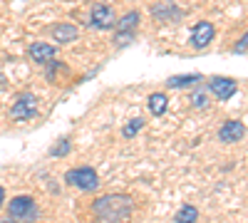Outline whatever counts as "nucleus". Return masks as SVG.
I'll use <instances>...</instances> for the list:
<instances>
[{
    "label": "nucleus",
    "mask_w": 248,
    "mask_h": 223,
    "mask_svg": "<svg viewBox=\"0 0 248 223\" xmlns=\"http://www.w3.org/2000/svg\"><path fill=\"white\" fill-rule=\"evenodd\" d=\"M134 37H137V32H117L114 35V45L117 47H127V45L134 43Z\"/></svg>",
    "instance_id": "f3484780"
},
{
    "label": "nucleus",
    "mask_w": 248,
    "mask_h": 223,
    "mask_svg": "<svg viewBox=\"0 0 248 223\" xmlns=\"http://www.w3.org/2000/svg\"><path fill=\"white\" fill-rule=\"evenodd\" d=\"M246 134V124L238 119H229L223 121L221 129H218V141H223V144H236V141H241Z\"/></svg>",
    "instance_id": "6e6552de"
},
{
    "label": "nucleus",
    "mask_w": 248,
    "mask_h": 223,
    "mask_svg": "<svg viewBox=\"0 0 248 223\" xmlns=\"http://www.w3.org/2000/svg\"><path fill=\"white\" fill-rule=\"evenodd\" d=\"M152 15H154V20H159V23H174V20L184 17V10H179L171 3H159V5L152 8Z\"/></svg>",
    "instance_id": "9d476101"
},
{
    "label": "nucleus",
    "mask_w": 248,
    "mask_h": 223,
    "mask_svg": "<svg viewBox=\"0 0 248 223\" xmlns=\"http://www.w3.org/2000/svg\"><path fill=\"white\" fill-rule=\"evenodd\" d=\"M201 74H174L167 79V87L169 89H184V87H191V85H199L201 82Z\"/></svg>",
    "instance_id": "4468645a"
},
{
    "label": "nucleus",
    "mask_w": 248,
    "mask_h": 223,
    "mask_svg": "<svg viewBox=\"0 0 248 223\" xmlns=\"http://www.w3.org/2000/svg\"><path fill=\"white\" fill-rule=\"evenodd\" d=\"M233 52H236V55H243V52H248V32H246V35L238 40V43L233 45Z\"/></svg>",
    "instance_id": "aec40b11"
},
{
    "label": "nucleus",
    "mask_w": 248,
    "mask_h": 223,
    "mask_svg": "<svg viewBox=\"0 0 248 223\" xmlns=\"http://www.w3.org/2000/svg\"><path fill=\"white\" fill-rule=\"evenodd\" d=\"M50 35H52L55 43H60V45H67V43H75V40H77L79 30H77L72 23H60V25H55V28L50 30Z\"/></svg>",
    "instance_id": "9b49d317"
},
{
    "label": "nucleus",
    "mask_w": 248,
    "mask_h": 223,
    "mask_svg": "<svg viewBox=\"0 0 248 223\" xmlns=\"http://www.w3.org/2000/svg\"><path fill=\"white\" fill-rule=\"evenodd\" d=\"M55 55H57V47L55 45H47V43H32L28 47V57L32 59V62L43 65V67H47L52 62Z\"/></svg>",
    "instance_id": "1a4fd4ad"
},
{
    "label": "nucleus",
    "mask_w": 248,
    "mask_h": 223,
    "mask_svg": "<svg viewBox=\"0 0 248 223\" xmlns=\"http://www.w3.org/2000/svg\"><path fill=\"white\" fill-rule=\"evenodd\" d=\"M139 23H141L139 10H129V13H124V15L117 20V32H137Z\"/></svg>",
    "instance_id": "f8f14e48"
},
{
    "label": "nucleus",
    "mask_w": 248,
    "mask_h": 223,
    "mask_svg": "<svg viewBox=\"0 0 248 223\" xmlns=\"http://www.w3.org/2000/svg\"><path fill=\"white\" fill-rule=\"evenodd\" d=\"M65 154H70V141L67 139H62L60 144H55L50 149V156H65Z\"/></svg>",
    "instance_id": "a211bd4d"
},
{
    "label": "nucleus",
    "mask_w": 248,
    "mask_h": 223,
    "mask_svg": "<svg viewBox=\"0 0 248 223\" xmlns=\"http://www.w3.org/2000/svg\"><path fill=\"white\" fill-rule=\"evenodd\" d=\"M3 204H5V189L0 186V208H3Z\"/></svg>",
    "instance_id": "412c9836"
},
{
    "label": "nucleus",
    "mask_w": 248,
    "mask_h": 223,
    "mask_svg": "<svg viewBox=\"0 0 248 223\" xmlns=\"http://www.w3.org/2000/svg\"><path fill=\"white\" fill-rule=\"evenodd\" d=\"M132 211H134V201L127 193H107L92 204V213L99 221H107V223L127 221L132 216Z\"/></svg>",
    "instance_id": "f257e3e1"
},
{
    "label": "nucleus",
    "mask_w": 248,
    "mask_h": 223,
    "mask_svg": "<svg viewBox=\"0 0 248 223\" xmlns=\"http://www.w3.org/2000/svg\"><path fill=\"white\" fill-rule=\"evenodd\" d=\"M214 35H216L214 23H209V20H201V23H196V25H194L189 43H191V47H194V50H203V47H209V43L214 40Z\"/></svg>",
    "instance_id": "0eeeda50"
},
{
    "label": "nucleus",
    "mask_w": 248,
    "mask_h": 223,
    "mask_svg": "<svg viewBox=\"0 0 248 223\" xmlns=\"http://www.w3.org/2000/svg\"><path fill=\"white\" fill-rule=\"evenodd\" d=\"M37 114V97L32 92H23V94H17V99L13 102L10 107V117L15 121H28Z\"/></svg>",
    "instance_id": "20e7f679"
},
{
    "label": "nucleus",
    "mask_w": 248,
    "mask_h": 223,
    "mask_svg": "<svg viewBox=\"0 0 248 223\" xmlns=\"http://www.w3.org/2000/svg\"><path fill=\"white\" fill-rule=\"evenodd\" d=\"M209 92L218 99V102H229V99L238 92V82L233 77H211L209 79Z\"/></svg>",
    "instance_id": "423d86ee"
},
{
    "label": "nucleus",
    "mask_w": 248,
    "mask_h": 223,
    "mask_svg": "<svg viewBox=\"0 0 248 223\" xmlns=\"http://www.w3.org/2000/svg\"><path fill=\"white\" fill-rule=\"evenodd\" d=\"M191 104H194L196 109H203V107H206V94H203V92H194V94H191Z\"/></svg>",
    "instance_id": "6ab92c4d"
},
{
    "label": "nucleus",
    "mask_w": 248,
    "mask_h": 223,
    "mask_svg": "<svg viewBox=\"0 0 248 223\" xmlns=\"http://www.w3.org/2000/svg\"><path fill=\"white\" fill-rule=\"evenodd\" d=\"M40 216V208L32 196H15L8 204V221H32Z\"/></svg>",
    "instance_id": "f03ea898"
},
{
    "label": "nucleus",
    "mask_w": 248,
    "mask_h": 223,
    "mask_svg": "<svg viewBox=\"0 0 248 223\" xmlns=\"http://www.w3.org/2000/svg\"><path fill=\"white\" fill-rule=\"evenodd\" d=\"M65 181L70 186L79 189V191H94L99 186V176L92 166H77V169H70L65 174Z\"/></svg>",
    "instance_id": "7ed1b4c3"
},
{
    "label": "nucleus",
    "mask_w": 248,
    "mask_h": 223,
    "mask_svg": "<svg viewBox=\"0 0 248 223\" xmlns=\"http://www.w3.org/2000/svg\"><path fill=\"white\" fill-rule=\"evenodd\" d=\"M149 112L154 114V117H164L167 114V109H169V97L164 94V92H154V94H149Z\"/></svg>",
    "instance_id": "ddd939ff"
},
{
    "label": "nucleus",
    "mask_w": 248,
    "mask_h": 223,
    "mask_svg": "<svg viewBox=\"0 0 248 223\" xmlns=\"http://www.w3.org/2000/svg\"><path fill=\"white\" fill-rule=\"evenodd\" d=\"M90 25L94 30H114L117 28V15L109 5L105 3H94L90 10Z\"/></svg>",
    "instance_id": "39448f33"
},
{
    "label": "nucleus",
    "mask_w": 248,
    "mask_h": 223,
    "mask_svg": "<svg viewBox=\"0 0 248 223\" xmlns=\"http://www.w3.org/2000/svg\"><path fill=\"white\" fill-rule=\"evenodd\" d=\"M144 124H147V121H144L141 117H132L127 124L122 127V136H124V139H134V136L144 129Z\"/></svg>",
    "instance_id": "2eb2a0df"
},
{
    "label": "nucleus",
    "mask_w": 248,
    "mask_h": 223,
    "mask_svg": "<svg viewBox=\"0 0 248 223\" xmlns=\"http://www.w3.org/2000/svg\"><path fill=\"white\" fill-rule=\"evenodd\" d=\"M174 221H179V223H194V221H199V208L191 206V204H186V206H181V211L174 216Z\"/></svg>",
    "instance_id": "dca6fc26"
},
{
    "label": "nucleus",
    "mask_w": 248,
    "mask_h": 223,
    "mask_svg": "<svg viewBox=\"0 0 248 223\" xmlns=\"http://www.w3.org/2000/svg\"><path fill=\"white\" fill-rule=\"evenodd\" d=\"M3 82H5V79H3V74H0V87H3Z\"/></svg>",
    "instance_id": "4be33fe9"
}]
</instances>
